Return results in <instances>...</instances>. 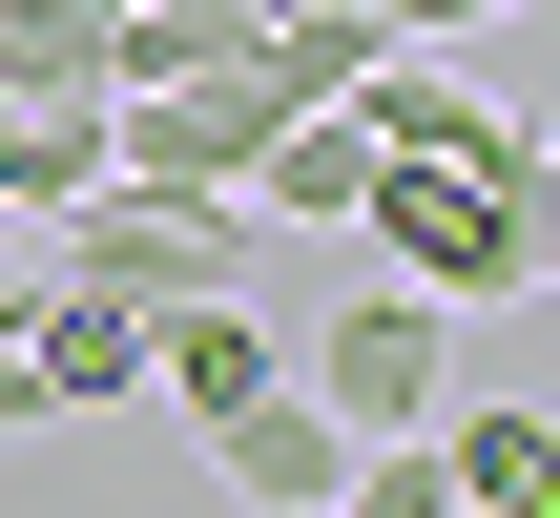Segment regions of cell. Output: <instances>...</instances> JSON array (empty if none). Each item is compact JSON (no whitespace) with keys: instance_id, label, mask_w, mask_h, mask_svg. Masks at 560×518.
I'll list each match as a JSON object with an SVG mask.
<instances>
[{"instance_id":"6da1fadb","label":"cell","mask_w":560,"mask_h":518,"mask_svg":"<svg viewBox=\"0 0 560 518\" xmlns=\"http://www.w3.org/2000/svg\"><path fill=\"white\" fill-rule=\"evenodd\" d=\"M353 228H374V270L436 291V311H540V145H499V166H395V145H374Z\"/></svg>"},{"instance_id":"7a4b0ae2","label":"cell","mask_w":560,"mask_h":518,"mask_svg":"<svg viewBox=\"0 0 560 518\" xmlns=\"http://www.w3.org/2000/svg\"><path fill=\"white\" fill-rule=\"evenodd\" d=\"M229 249H249V208H208V187H83V208H42V270L104 291V311H187V291H229Z\"/></svg>"},{"instance_id":"3957f363","label":"cell","mask_w":560,"mask_h":518,"mask_svg":"<svg viewBox=\"0 0 560 518\" xmlns=\"http://www.w3.org/2000/svg\"><path fill=\"white\" fill-rule=\"evenodd\" d=\"M291 374H312V395H332V415H353V436H416V415H436V395H457V311H436V291H395V270H374V291H353V311H332V332H312V353H291Z\"/></svg>"},{"instance_id":"277c9868","label":"cell","mask_w":560,"mask_h":518,"mask_svg":"<svg viewBox=\"0 0 560 518\" xmlns=\"http://www.w3.org/2000/svg\"><path fill=\"white\" fill-rule=\"evenodd\" d=\"M353 125H374L395 166H499V145H540V104H520V83L416 62V42H374V62H353Z\"/></svg>"},{"instance_id":"5b68a950","label":"cell","mask_w":560,"mask_h":518,"mask_svg":"<svg viewBox=\"0 0 560 518\" xmlns=\"http://www.w3.org/2000/svg\"><path fill=\"white\" fill-rule=\"evenodd\" d=\"M208 457H229V498H249V518H312L332 478H353V415H332L312 374H270L249 415H208Z\"/></svg>"},{"instance_id":"8992f818","label":"cell","mask_w":560,"mask_h":518,"mask_svg":"<svg viewBox=\"0 0 560 518\" xmlns=\"http://www.w3.org/2000/svg\"><path fill=\"white\" fill-rule=\"evenodd\" d=\"M416 436H436V478H457L478 518H560V415H540V395H478V374H457Z\"/></svg>"},{"instance_id":"52a82bcc","label":"cell","mask_w":560,"mask_h":518,"mask_svg":"<svg viewBox=\"0 0 560 518\" xmlns=\"http://www.w3.org/2000/svg\"><path fill=\"white\" fill-rule=\"evenodd\" d=\"M270 374H291V332H270V311H229V291H187V311H145V395H166L187 436H208V415H249Z\"/></svg>"},{"instance_id":"ba28073f","label":"cell","mask_w":560,"mask_h":518,"mask_svg":"<svg viewBox=\"0 0 560 518\" xmlns=\"http://www.w3.org/2000/svg\"><path fill=\"white\" fill-rule=\"evenodd\" d=\"M21 395H42V415H125V395H145V311H104V291L42 270V311H21Z\"/></svg>"},{"instance_id":"9c48e42d","label":"cell","mask_w":560,"mask_h":518,"mask_svg":"<svg viewBox=\"0 0 560 518\" xmlns=\"http://www.w3.org/2000/svg\"><path fill=\"white\" fill-rule=\"evenodd\" d=\"M125 62H104V0H0V125H42V104H104Z\"/></svg>"},{"instance_id":"30bf717a","label":"cell","mask_w":560,"mask_h":518,"mask_svg":"<svg viewBox=\"0 0 560 518\" xmlns=\"http://www.w3.org/2000/svg\"><path fill=\"white\" fill-rule=\"evenodd\" d=\"M0 436H42V395H21V332H0Z\"/></svg>"},{"instance_id":"8fae6325","label":"cell","mask_w":560,"mask_h":518,"mask_svg":"<svg viewBox=\"0 0 560 518\" xmlns=\"http://www.w3.org/2000/svg\"><path fill=\"white\" fill-rule=\"evenodd\" d=\"M457 21H478V42H520V21H540V0H457Z\"/></svg>"},{"instance_id":"7c38bea8","label":"cell","mask_w":560,"mask_h":518,"mask_svg":"<svg viewBox=\"0 0 560 518\" xmlns=\"http://www.w3.org/2000/svg\"><path fill=\"white\" fill-rule=\"evenodd\" d=\"M312 518H332V498H312Z\"/></svg>"}]
</instances>
